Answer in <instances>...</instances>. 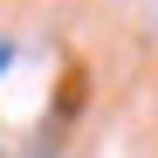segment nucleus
<instances>
[{
	"label": "nucleus",
	"instance_id": "obj_1",
	"mask_svg": "<svg viewBox=\"0 0 158 158\" xmlns=\"http://www.w3.org/2000/svg\"><path fill=\"white\" fill-rule=\"evenodd\" d=\"M7 62H14V48H7V41H0V69H7Z\"/></svg>",
	"mask_w": 158,
	"mask_h": 158
}]
</instances>
